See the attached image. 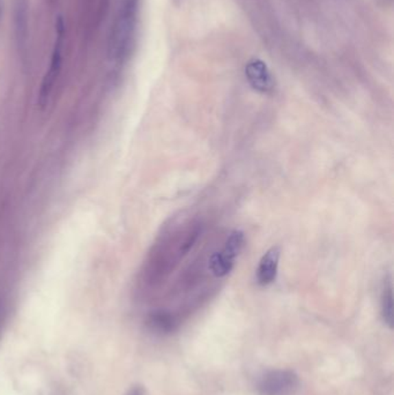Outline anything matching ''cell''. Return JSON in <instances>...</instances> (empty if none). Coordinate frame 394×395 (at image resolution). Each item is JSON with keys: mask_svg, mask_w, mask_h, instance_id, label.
I'll use <instances>...</instances> for the list:
<instances>
[{"mask_svg": "<svg viewBox=\"0 0 394 395\" xmlns=\"http://www.w3.org/2000/svg\"><path fill=\"white\" fill-rule=\"evenodd\" d=\"M138 0H121L108 44L109 58L121 62L131 48L137 21Z\"/></svg>", "mask_w": 394, "mask_h": 395, "instance_id": "1", "label": "cell"}, {"mask_svg": "<svg viewBox=\"0 0 394 395\" xmlns=\"http://www.w3.org/2000/svg\"><path fill=\"white\" fill-rule=\"evenodd\" d=\"M65 44V21L62 15H57L55 22V42L52 48L50 65L40 84V93H38V103L40 106H45L51 97L56 82L58 80L59 74L62 71V52Z\"/></svg>", "mask_w": 394, "mask_h": 395, "instance_id": "2", "label": "cell"}, {"mask_svg": "<svg viewBox=\"0 0 394 395\" xmlns=\"http://www.w3.org/2000/svg\"><path fill=\"white\" fill-rule=\"evenodd\" d=\"M244 246V235L241 231H233L227 239L226 246L220 252H216L209 260V270L218 278L229 274L234 267L235 260Z\"/></svg>", "mask_w": 394, "mask_h": 395, "instance_id": "3", "label": "cell"}, {"mask_svg": "<svg viewBox=\"0 0 394 395\" xmlns=\"http://www.w3.org/2000/svg\"><path fill=\"white\" fill-rule=\"evenodd\" d=\"M299 378L292 370H273L260 379L258 390L262 395H295Z\"/></svg>", "mask_w": 394, "mask_h": 395, "instance_id": "4", "label": "cell"}, {"mask_svg": "<svg viewBox=\"0 0 394 395\" xmlns=\"http://www.w3.org/2000/svg\"><path fill=\"white\" fill-rule=\"evenodd\" d=\"M245 77L248 84L257 92L267 94L273 91L274 81L266 62L253 58L245 66Z\"/></svg>", "mask_w": 394, "mask_h": 395, "instance_id": "5", "label": "cell"}, {"mask_svg": "<svg viewBox=\"0 0 394 395\" xmlns=\"http://www.w3.org/2000/svg\"><path fill=\"white\" fill-rule=\"evenodd\" d=\"M280 253V249L274 246L260 259L259 266L257 268V281L260 285H268L275 281Z\"/></svg>", "mask_w": 394, "mask_h": 395, "instance_id": "6", "label": "cell"}, {"mask_svg": "<svg viewBox=\"0 0 394 395\" xmlns=\"http://www.w3.org/2000/svg\"><path fill=\"white\" fill-rule=\"evenodd\" d=\"M148 324L160 333H170L176 327V320L169 312L157 311L150 315Z\"/></svg>", "mask_w": 394, "mask_h": 395, "instance_id": "7", "label": "cell"}, {"mask_svg": "<svg viewBox=\"0 0 394 395\" xmlns=\"http://www.w3.org/2000/svg\"><path fill=\"white\" fill-rule=\"evenodd\" d=\"M382 312L384 322H386L390 328L393 327V288L391 280L385 283L383 296H382Z\"/></svg>", "mask_w": 394, "mask_h": 395, "instance_id": "8", "label": "cell"}, {"mask_svg": "<svg viewBox=\"0 0 394 395\" xmlns=\"http://www.w3.org/2000/svg\"><path fill=\"white\" fill-rule=\"evenodd\" d=\"M128 395H146V393L143 386H135L131 391L128 392Z\"/></svg>", "mask_w": 394, "mask_h": 395, "instance_id": "9", "label": "cell"}, {"mask_svg": "<svg viewBox=\"0 0 394 395\" xmlns=\"http://www.w3.org/2000/svg\"><path fill=\"white\" fill-rule=\"evenodd\" d=\"M3 8H4V0H0V19L3 15Z\"/></svg>", "mask_w": 394, "mask_h": 395, "instance_id": "10", "label": "cell"}, {"mask_svg": "<svg viewBox=\"0 0 394 395\" xmlns=\"http://www.w3.org/2000/svg\"><path fill=\"white\" fill-rule=\"evenodd\" d=\"M56 1H57V0H49V3H50V5H55L56 4Z\"/></svg>", "mask_w": 394, "mask_h": 395, "instance_id": "11", "label": "cell"}]
</instances>
